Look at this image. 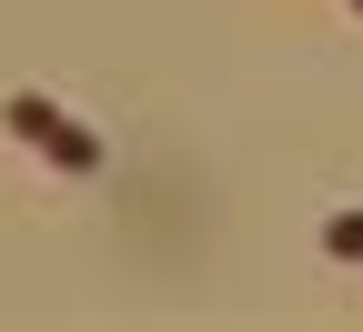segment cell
Instances as JSON below:
<instances>
[{"mask_svg":"<svg viewBox=\"0 0 363 332\" xmlns=\"http://www.w3.org/2000/svg\"><path fill=\"white\" fill-rule=\"evenodd\" d=\"M0 131L30 141V151H51V161H61V171H81V181L111 161V141H101V131H81V121L51 101V91H11V101H0Z\"/></svg>","mask_w":363,"mask_h":332,"instance_id":"6da1fadb","label":"cell"},{"mask_svg":"<svg viewBox=\"0 0 363 332\" xmlns=\"http://www.w3.org/2000/svg\"><path fill=\"white\" fill-rule=\"evenodd\" d=\"M323 262H363V212H333L323 222Z\"/></svg>","mask_w":363,"mask_h":332,"instance_id":"7a4b0ae2","label":"cell"},{"mask_svg":"<svg viewBox=\"0 0 363 332\" xmlns=\"http://www.w3.org/2000/svg\"><path fill=\"white\" fill-rule=\"evenodd\" d=\"M353 21H363V0H353Z\"/></svg>","mask_w":363,"mask_h":332,"instance_id":"3957f363","label":"cell"}]
</instances>
